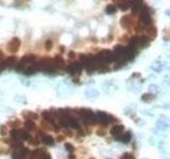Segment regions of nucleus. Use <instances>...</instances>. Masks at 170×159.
Returning <instances> with one entry per match:
<instances>
[{"label": "nucleus", "mask_w": 170, "mask_h": 159, "mask_svg": "<svg viewBox=\"0 0 170 159\" xmlns=\"http://www.w3.org/2000/svg\"><path fill=\"white\" fill-rule=\"evenodd\" d=\"M19 47H20V40H19V38H17V37H14V38L9 43L8 50H9L10 52L15 53L18 51Z\"/></svg>", "instance_id": "obj_8"}, {"label": "nucleus", "mask_w": 170, "mask_h": 159, "mask_svg": "<svg viewBox=\"0 0 170 159\" xmlns=\"http://www.w3.org/2000/svg\"><path fill=\"white\" fill-rule=\"evenodd\" d=\"M30 159H33V158H32V157H31V158H30Z\"/></svg>", "instance_id": "obj_38"}, {"label": "nucleus", "mask_w": 170, "mask_h": 159, "mask_svg": "<svg viewBox=\"0 0 170 159\" xmlns=\"http://www.w3.org/2000/svg\"><path fill=\"white\" fill-rule=\"evenodd\" d=\"M96 58L100 63H110L115 59V56L113 52H111L110 50H102L97 54Z\"/></svg>", "instance_id": "obj_4"}, {"label": "nucleus", "mask_w": 170, "mask_h": 159, "mask_svg": "<svg viewBox=\"0 0 170 159\" xmlns=\"http://www.w3.org/2000/svg\"><path fill=\"white\" fill-rule=\"evenodd\" d=\"M40 64V69H42V70H44L45 72H47V73H51V72H54V70H56V65H54V62H53V58H44V59H42V62L40 63H38Z\"/></svg>", "instance_id": "obj_2"}, {"label": "nucleus", "mask_w": 170, "mask_h": 159, "mask_svg": "<svg viewBox=\"0 0 170 159\" xmlns=\"http://www.w3.org/2000/svg\"><path fill=\"white\" fill-rule=\"evenodd\" d=\"M105 134H106V133H105L104 129H98V131H97V135H98V136H105Z\"/></svg>", "instance_id": "obj_32"}, {"label": "nucleus", "mask_w": 170, "mask_h": 159, "mask_svg": "<svg viewBox=\"0 0 170 159\" xmlns=\"http://www.w3.org/2000/svg\"><path fill=\"white\" fill-rule=\"evenodd\" d=\"M12 138L16 142H22L30 139V135L28 132H26L25 129H13L11 132Z\"/></svg>", "instance_id": "obj_3"}, {"label": "nucleus", "mask_w": 170, "mask_h": 159, "mask_svg": "<svg viewBox=\"0 0 170 159\" xmlns=\"http://www.w3.org/2000/svg\"><path fill=\"white\" fill-rule=\"evenodd\" d=\"M117 4L119 6V9L122 10V11H126L132 6V2L131 1H119V2H117Z\"/></svg>", "instance_id": "obj_21"}, {"label": "nucleus", "mask_w": 170, "mask_h": 159, "mask_svg": "<svg viewBox=\"0 0 170 159\" xmlns=\"http://www.w3.org/2000/svg\"><path fill=\"white\" fill-rule=\"evenodd\" d=\"M30 153V151H29V149H27V147H19V149H17V150L13 153L12 155V158L13 159H25L26 157L28 156V154Z\"/></svg>", "instance_id": "obj_7"}, {"label": "nucleus", "mask_w": 170, "mask_h": 159, "mask_svg": "<svg viewBox=\"0 0 170 159\" xmlns=\"http://www.w3.org/2000/svg\"><path fill=\"white\" fill-rule=\"evenodd\" d=\"M4 69H6V66H4V64H3V62H2V63H0V73H1Z\"/></svg>", "instance_id": "obj_33"}, {"label": "nucleus", "mask_w": 170, "mask_h": 159, "mask_svg": "<svg viewBox=\"0 0 170 159\" xmlns=\"http://www.w3.org/2000/svg\"><path fill=\"white\" fill-rule=\"evenodd\" d=\"M52 41H51V40H47L46 41V44H45V47H46V50H48V51H49V50H51V48H52Z\"/></svg>", "instance_id": "obj_28"}, {"label": "nucleus", "mask_w": 170, "mask_h": 159, "mask_svg": "<svg viewBox=\"0 0 170 159\" xmlns=\"http://www.w3.org/2000/svg\"><path fill=\"white\" fill-rule=\"evenodd\" d=\"M60 124L64 126V127H74V129L79 127V122L74 118H72V117L62 118V119L60 120Z\"/></svg>", "instance_id": "obj_6"}, {"label": "nucleus", "mask_w": 170, "mask_h": 159, "mask_svg": "<svg viewBox=\"0 0 170 159\" xmlns=\"http://www.w3.org/2000/svg\"><path fill=\"white\" fill-rule=\"evenodd\" d=\"M154 99V95H152V93H145V95H142V100L145 102H150L152 101Z\"/></svg>", "instance_id": "obj_25"}, {"label": "nucleus", "mask_w": 170, "mask_h": 159, "mask_svg": "<svg viewBox=\"0 0 170 159\" xmlns=\"http://www.w3.org/2000/svg\"><path fill=\"white\" fill-rule=\"evenodd\" d=\"M117 11V6H114V4H108L106 8H105V12L108 14H114Z\"/></svg>", "instance_id": "obj_24"}, {"label": "nucleus", "mask_w": 170, "mask_h": 159, "mask_svg": "<svg viewBox=\"0 0 170 159\" xmlns=\"http://www.w3.org/2000/svg\"><path fill=\"white\" fill-rule=\"evenodd\" d=\"M133 16L132 15H124L121 17L120 19V25L124 28V29H128V28H130L131 25L133 24Z\"/></svg>", "instance_id": "obj_10"}, {"label": "nucleus", "mask_w": 170, "mask_h": 159, "mask_svg": "<svg viewBox=\"0 0 170 159\" xmlns=\"http://www.w3.org/2000/svg\"><path fill=\"white\" fill-rule=\"evenodd\" d=\"M2 55H3L2 52H0V57H2Z\"/></svg>", "instance_id": "obj_36"}, {"label": "nucleus", "mask_w": 170, "mask_h": 159, "mask_svg": "<svg viewBox=\"0 0 170 159\" xmlns=\"http://www.w3.org/2000/svg\"><path fill=\"white\" fill-rule=\"evenodd\" d=\"M22 116L29 121H34V120L38 119V115L33 111H22Z\"/></svg>", "instance_id": "obj_14"}, {"label": "nucleus", "mask_w": 170, "mask_h": 159, "mask_svg": "<svg viewBox=\"0 0 170 159\" xmlns=\"http://www.w3.org/2000/svg\"><path fill=\"white\" fill-rule=\"evenodd\" d=\"M43 118L45 119V121H47V122H50V123H53V119H54V117H56V115H53L51 111H48V110H45V111H43Z\"/></svg>", "instance_id": "obj_15"}, {"label": "nucleus", "mask_w": 170, "mask_h": 159, "mask_svg": "<svg viewBox=\"0 0 170 159\" xmlns=\"http://www.w3.org/2000/svg\"><path fill=\"white\" fill-rule=\"evenodd\" d=\"M139 19H140V22H142L144 26H148L151 24L152 18H151V14L149 12V10L147 6H144L140 12H139Z\"/></svg>", "instance_id": "obj_5"}, {"label": "nucleus", "mask_w": 170, "mask_h": 159, "mask_svg": "<svg viewBox=\"0 0 170 159\" xmlns=\"http://www.w3.org/2000/svg\"><path fill=\"white\" fill-rule=\"evenodd\" d=\"M35 58H36V56L34 54H28L24 56L16 66V71H25L26 68L29 67L32 63H34Z\"/></svg>", "instance_id": "obj_1"}, {"label": "nucleus", "mask_w": 170, "mask_h": 159, "mask_svg": "<svg viewBox=\"0 0 170 159\" xmlns=\"http://www.w3.org/2000/svg\"><path fill=\"white\" fill-rule=\"evenodd\" d=\"M146 33H147V35H146L147 37L154 38V37L158 35V31H156V28H155V27H150V28H148V29L146 30Z\"/></svg>", "instance_id": "obj_17"}, {"label": "nucleus", "mask_w": 170, "mask_h": 159, "mask_svg": "<svg viewBox=\"0 0 170 159\" xmlns=\"http://www.w3.org/2000/svg\"><path fill=\"white\" fill-rule=\"evenodd\" d=\"M74 52H69V57H74Z\"/></svg>", "instance_id": "obj_35"}, {"label": "nucleus", "mask_w": 170, "mask_h": 159, "mask_svg": "<svg viewBox=\"0 0 170 159\" xmlns=\"http://www.w3.org/2000/svg\"><path fill=\"white\" fill-rule=\"evenodd\" d=\"M25 127H26L27 131H33V129H35V123H34V121H29V120H26Z\"/></svg>", "instance_id": "obj_23"}, {"label": "nucleus", "mask_w": 170, "mask_h": 159, "mask_svg": "<svg viewBox=\"0 0 170 159\" xmlns=\"http://www.w3.org/2000/svg\"><path fill=\"white\" fill-rule=\"evenodd\" d=\"M32 158L33 159H51L49 153H47L43 150H36L32 153Z\"/></svg>", "instance_id": "obj_9"}, {"label": "nucleus", "mask_w": 170, "mask_h": 159, "mask_svg": "<svg viewBox=\"0 0 170 159\" xmlns=\"http://www.w3.org/2000/svg\"><path fill=\"white\" fill-rule=\"evenodd\" d=\"M149 44H150V38L147 36H140L139 37V47H146V46H148Z\"/></svg>", "instance_id": "obj_22"}, {"label": "nucleus", "mask_w": 170, "mask_h": 159, "mask_svg": "<svg viewBox=\"0 0 170 159\" xmlns=\"http://www.w3.org/2000/svg\"><path fill=\"white\" fill-rule=\"evenodd\" d=\"M29 143L31 144V145H37V144L40 143V141L37 140V139H30Z\"/></svg>", "instance_id": "obj_31"}, {"label": "nucleus", "mask_w": 170, "mask_h": 159, "mask_svg": "<svg viewBox=\"0 0 170 159\" xmlns=\"http://www.w3.org/2000/svg\"><path fill=\"white\" fill-rule=\"evenodd\" d=\"M82 67H83V66L81 65L80 62H78V63H72V64L68 65L67 67H66V70H67L69 73L74 74V73H76V72H79V71L82 69Z\"/></svg>", "instance_id": "obj_11"}, {"label": "nucleus", "mask_w": 170, "mask_h": 159, "mask_svg": "<svg viewBox=\"0 0 170 159\" xmlns=\"http://www.w3.org/2000/svg\"><path fill=\"white\" fill-rule=\"evenodd\" d=\"M90 159H95V158H90Z\"/></svg>", "instance_id": "obj_37"}, {"label": "nucleus", "mask_w": 170, "mask_h": 159, "mask_svg": "<svg viewBox=\"0 0 170 159\" xmlns=\"http://www.w3.org/2000/svg\"><path fill=\"white\" fill-rule=\"evenodd\" d=\"M53 62H54V65H56V68L58 69V68H63L64 67V59H63L60 55H58V56H56V57L53 58Z\"/></svg>", "instance_id": "obj_19"}, {"label": "nucleus", "mask_w": 170, "mask_h": 159, "mask_svg": "<svg viewBox=\"0 0 170 159\" xmlns=\"http://www.w3.org/2000/svg\"><path fill=\"white\" fill-rule=\"evenodd\" d=\"M3 64H4L6 68L12 67L13 65L16 64V57H15V56H9V57L6 59V61L3 62Z\"/></svg>", "instance_id": "obj_20"}, {"label": "nucleus", "mask_w": 170, "mask_h": 159, "mask_svg": "<svg viewBox=\"0 0 170 159\" xmlns=\"http://www.w3.org/2000/svg\"><path fill=\"white\" fill-rule=\"evenodd\" d=\"M42 141H43V143L47 144V145H52L54 143V139L50 135H43Z\"/></svg>", "instance_id": "obj_18"}, {"label": "nucleus", "mask_w": 170, "mask_h": 159, "mask_svg": "<svg viewBox=\"0 0 170 159\" xmlns=\"http://www.w3.org/2000/svg\"><path fill=\"white\" fill-rule=\"evenodd\" d=\"M65 147H66V150L68 151V152H70V153H72L74 151V147L72 145V144L70 143H66L65 144Z\"/></svg>", "instance_id": "obj_27"}, {"label": "nucleus", "mask_w": 170, "mask_h": 159, "mask_svg": "<svg viewBox=\"0 0 170 159\" xmlns=\"http://www.w3.org/2000/svg\"><path fill=\"white\" fill-rule=\"evenodd\" d=\"M121 159H135L133 154H130V153H126L122 155V158Z\"/></svg>", "instance_id": "obj_26"}, {"label": "nucleus", "mask_w": 170, "mask_h": 159, "mask_svg": "<svg viewBox=\"0 0 170 159\" xmlns=\"http://www.w3.org/2000/svg\"><path fill=\"white\" fill-rule=\"evenodd\" d=\"M63 139H64V137H63V136H59V137H58V141H62Z\"/></svg>", "instance_id": "obj_34"}, {"label": "nucleus", "mask_w": 170, "mask_h": 159, "mask_svg": "<svg viewBox=\"0 0 170 159\" xmlns=\"http://www.w3.org/2000/svg\"><path fill=\"white\" fill-rule=\"evenodd\" d=\"M19 125H20V121L19 120H15V121L10 123V126H12V127H15V126H19Z\"/></svg>", "instance_id": "obj_29"}, {"label": "nucleus", "mask_w": 170, "mask_h": 159, "mask_svg": "<svg viewBox=\"0 0 170 159\" xmlns=\"http://www.w3.org/2000/svg\"><path fill=\"white\" fill-rule=\"evenodd\" d=\"M6 134V126L2 125L1 127H0V135H2V136H4Z\"/></svg>", "instance_id": "obj_30"}, {"label": "nucleus", "mask_w": 170, "mask_h": 159, "mask_svg": "<svg viewBox=\"0 0 170 159\" xmlns=\"http://www.w3.org/2000/svg\"><path fill=\"white\" fill-rule=\"evenodd\" d=\"M131 138H132V134H131V132H128L124 133V134H121L120 136H118V140L122 141L124 143H128V142H130Z\"/></svg>", "instance_id": "obj_16"}, {"label": "nucleus", "mask_w": 170, "mask_h": 159, "mask_svg": "<svg viewBox=\"0 0 170 159\" xmlns=\"http://www.w3.org/2000/svg\"><path fill=\"white\" fill-rule=\"evenodd\" d=\"M124 129V125H115L112 127L111 134L113 135V136H115V137H118V136H120V135L122 134Z\"/></svg>", "instance_id": "obj_13"}, {"label": "nucleus", "mask_w": 170, "mask_h": 159, "mask_svg": "<svg viewBox=\"0 0 170 159\" xmlns=\"http://www.w3.org/2000/svg\"><path fill=\"white\" fill-rule=\"evenodd\" d=\"M38 70H40V64L38 63H32L29 67H27L25 69V73L30 75V74H33L35 72H37Z\"/></svg>", "instance_id": "obj_12"}]
</instances>
